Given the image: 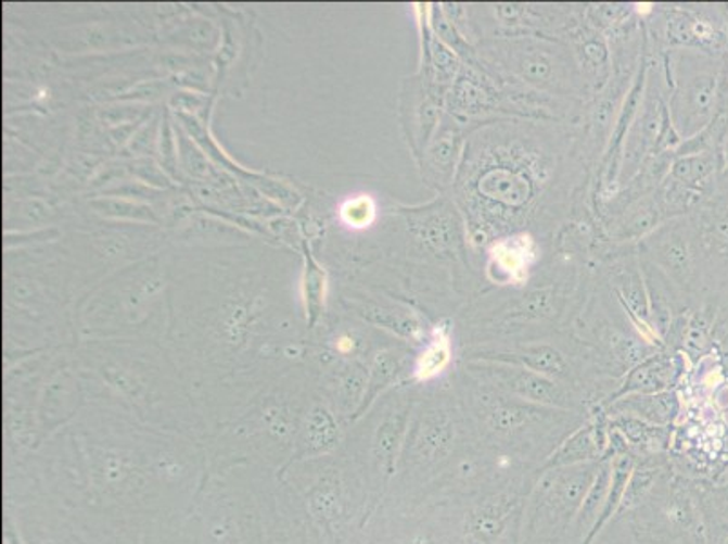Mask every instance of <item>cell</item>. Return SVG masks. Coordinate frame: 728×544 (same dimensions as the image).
I'll return each mask as SVG.
<instances>
[{"instance_id": "obj_3", "label": "cell", "mask_w": 728, "mask_h": 544, "mask_svg": "<svg viewBox=\"0 0 728 544\" xmlns=\"http://www.w3.org/2000/svg\"><path fill=\"white\" fill-rule=\"evenodd\" d=\"M486 357V362L505 363L513 367L533 370L537 375L548 376L551 380H562L570 376V365L564 354L548 343L519 346L511 352H497Z\"/></svg>"}, {"instance_id": "obj_23", "label": "cell", "mask_w": 728, "mask_h": 544, "mask_svg": "<svg viewBox=\"0 0 728 544\" xmlns=\"http://www.w3.org/2000/svg\"><path fill=\"white\" fill-rule=\"evenodd\" d=\"M582 53L586 56V61L591 64L592 67L602 66L605 59H608V51H605V46L598 40H587L584 48H582Z\"/></svg>"}, {"instance_id": "obj_16", "label": "cell", "mask_w": 728, "mask_h": 544, "mask_svg": "<svg viewBox=\"0 0 728 544\" xmlns=\"http://www.w3.org/2000/svg\"><path fill=\"white\" fill-rule=\"evenodd\" d=\"M457 154H459V135L454 131L443 132L432 151L433 165L440 173H449V170L454 169Z\"/></svg>"}, {"instance_id": "obj_21", "label": "cell", "mask_w": 728, "mask_h": 544, "mask_svg": "<svg viewBox=\"0 0 728 544\" xmlns=\"http://www.w3.org/2000/svg\"><path fill=\"white\" fill-rule=\"evenodd\" d=\"M708 170V164L703 159L681 160L674 165V176L681 181L700 180Z\"/></svg>"}, {"instance_id": "obj_18", "label": "cell", "mask_w": 728, "mask_h": 544, "mask_svg": "<svg viewBox=\"0 0 728 544\" xmlns=\"http://www.w3.org/2000/svg\"><path fill=\"white\" fill-rule=\"evenodd\" d=\"M654 483V473L651 470H636L630 476L627 489H625L624 499L620 503L618 510H627L633 506L640 505L641 501L646 499L647 492L651 490Z\"/></svg>"}, {"instance_id": "obj_20", "label": "cell", "mask_w": 728, "mask_h": 544, "mask_svg": "<svg viewBox=\"0 0 728 544\" xmlns=\"http://www.w3.org/2000/svg\"><path fill=\"white\" fill-rule=\"evenodd\" d=\"M660 258L663 264L667 265L668 269L676 270V273H684L689 264V249L687 243H684L681 238H668L667 242L663 243L660 249Z\"/></svg>"}, {"instance_id": "obj_7", "label": "cell", "mask_w": 728, "mask_h": 544, "mask_svg": "<svg viewBox=\"0 0 728 544\" xmlns=\"http://www.w3.org/2000/svg\"><path fill=\"white\" fill-rule=\"evenodd\" d=\"M481 193L510 207H521L532 197V184L506 169H494L481 178Z\"/></svg>"}, {"instance_id": "obj_5", "label": "cell", "mask_w": 728, "mask_h": 544, "mask_svg": "<svg viewBox=\"0 0 728 544\" xmlns=\"http://www.w3.org/2000/svg\"><path fill=\"white\" fill-rule=\"evenodd\" d=\"M515 495L499 494L482 501L468 516L465 530L470 537L478 544H495L506 532L513 506L516 505Z\"/></svg>"}, {"instance_id": "obj_4", "label": "cell", "mask_w": 728, "mask_h": 544, "mask_svg": "<svg viewBox=\"0 0 728 544\" xmlns=\"http://www.w3.org/2000/svg\"><path fill=\"white\" fill-rule=\"evenodd\" d=\"M455 421L446 410H433L422 419L416 434L417 459L421 463L444 461L454 454Z\"/></svg>"}, {"instance_id": "obj_6", "label": "cell", "mask_w": 728, "mask_h": 544, "mask_svg": "<svg viewBox=\"0 0 728 544\" xmlns=\"http://www.w3.org/2000/svg\"><path fill=\"white\" fill-rule=\"evenodd\" d=\"M605 440L598 434L595 427H582L578 432L571 435L570 440L560 445L559 451L549 457L546 468H564L584 465L587 461H595L602 456Z\"/></svg>"}, {"instance_id": "obj_10", "label": "cell", "mask_w": 728, "mask_h": 544, "mask_svg": "<svg viewBox=\"0 0 728 544\" xmlns=\"http://www.w3.org/2000/svg\"><path fill=\"white\" fill-rule=\"evenodd\" d=\"M515 69L527 83L546 86V84L554 83L557 62L548 51L529 48V50H521L516 53Z\"/></svg>"}, {"instance_id": "obj_27", "label": "cell", "mask_w": 728, "mask_h": 544, "mask_svg": "<svg viewBox=\"0 0 728 544\" xmlns=\"http://www.w3.org/2000/svg\"><path fill=\"white\" fill-rule=\"evenodd\" d=\"M716 543L717 544H728V527H727V524H725V527L719 528V532H717Z\"/></svg>"}, {"instance_id": "obj_12", "label": "cell", "mask_w": 728, "mask_h": 544, "mask_svg": "<svg viewBox=\"0 0 728 544\" xmlns=\"http://www.w3.org/2000/svg\"><path fill=\"white\" fill-rule=\"evenodd\" d=\"M378 218V204L370 194H357L345 200L340 207V220L354 231H362L373 226Z\"/></svg>"}, {"instance_id": "obj_25", "label": "cell", "mask_w": 728, "mask_h": 544, "mask_svg": "<svg viewBox=\"0 0 728 544\" xmlns=\"http://www.w3.org/2000/svg\"><path fill=\"white\" fill-rule=\"evenodd\" d=\"M500 17L505 18V21H513V18L519 17L521 15V8L519 7H500L499 10Z\"/></svg>"}, {"instance_id": "obj_19", "label": "cell", "mask_w": 728, "mask_h": 544, "mask_svg": "<svg viewBox=\"0 0 728 544\" xmlns=\"http://www.w3.org/2000/svg\"><path fill=\"white\" fill-rule=\"evenodd\" d=\"M714 78H698L694 86H690L689 93H687V102H689L690 111L694 115L705 113L711 107L712 99H714Z\"/></svg>"}, {"instance_id": "obj_8", "label": "cell", "mask_w": 728, "mask_h": 544, "mask_svg": "<svg viewBox=\"0 0 728 544\" xmlns=\"http://www.w3.org/2000/svg\"><path fill=\"white\" fill-rule=\"evenodd\" d=\"M673 380V365L665 357H652L641 363L630 372L625 380V387L620 391V396L625 392H641V394H656L665 391Z\"/></svg>"}, {"instance_id": "obj_17", "label": "cell", "mask_w": 728, "mask_h": 544, "mask_svg": "<svg viewBox=\"0 0 728 544\" xmlns=\"http://www.w3.org/2000/svg\"><path fill=\"white\" fill-rule=\"evenodd\" d=\"M526 249L516 245L513 242H502L495 248L494 258L499 265L500 270H505L508 275L513 278V276L522 275V267L526 264Z\"/></svg>"}, {"instance_id": "obj_11", "label": "cell", "mask_w": 728, "mask_h": 544, "mask_svg": "<svg viewBox=\"0 0 728 544\" xmlns=\"http://www.w3.org/2000/svg\"><path fill=\"white\" fill-rule=\"evenodd\" d=\"M451 362V345L446 330H437L435 338L430 341V345L422 351L417 359L416 376L417 380L427 381L437 378Z\"/></svg>"}, {"instance_id": "obj_2", "label": "cell", "mask_w": 728, "mask_h": 544, "mask_svg": "<svg viewBox=\"0 0 728 544\" xmlns=\"http://www.w3.org/2000/svg\"><path fill=\"white\" fill-rule=\"evenodd\" d=\"M549 407H540L519 397L508 396L505 392L482 394L478 400V416L488 432L495 435H510L535 423L538 419L551 416Z\"/></svg>"}, {"instance_id": "obj_1", "label": "cell", "mask_w": 728, "mask_h": 544, "mask_svg": "<svg viewBox=\"0 0 728 544\" xmlns=\"http://www.w3.org/2000/svg\"><path fill=\"white\" fill-rule=\"evenodd\" d=\"M471 370L481 378L482 383H489L508 396L519 397L540 407H576V400L570 391H565L564 387L548 376L537 375L533 370L494 362L471 365Z\"/></svg>"}, {"instance_id": "obj_15", "label": "cell", "mask_w": 728, "mask_h": 544, "mask_svg": "<svg viewBox=\"0 0 728 544\" xmlns=\"http://www.w3.org/2000/svg\"><path fill=\"white\" fill-rule=\"evenodd\" d=\"M422 237L432 248L446 251V249L455 248V243L459 242V227L455 224L454 216L448 213H438L426 222Z\"/></svg>"}, {"instance_id": "obj_22", "label": "cell", "mask_w": 728, "mask_h": 544, "mask_svg": "<svg viewBox=\"0 0 728 544\" xmlns=\"http://www.w3.org/2000/svg\"><path fill=\"white\" fill-rule=\"evenodd\" d=\"M433 56H435V64H437L438 73H443V75H454L455 69H457V56L454 55V51L438 42V45L435 46V50H433Z\"/></svg>"}, {"instance_id": "obj_26", "label": "cell", "mask_w": 728, "mask_h": 544, "mask_svg": "<svg viewBox=\"0 0 728 544\" xmlns=\"http://www.w3.org/2000/svg\"><path fill=\"white\" fill-rule=\"evenodd\" d=\"M337 349H340L341 352H348L354 349V341L350 340V338H341L340 341H337Z\"/></svg>"}, {"instance_id": "obj_14", "label": "cell", "mask_w": 728, "mask_h": 544, "mask_svg": "<svg viewBox=\"0 0 728 544\" xmlns=\"http://www.w3.org/2000/svg\"><path fill=\"white\" fill-rule=\"evenodd\" d=\"M454 104L457 110L475 115L488 105V93L475 78L460 75L454 88Z\"/></svg>"}, {"instance_id": "obj_9", "label": "cell", "mask_w": 728, "mask_h": 544, "mask_svg": "<svg viewBox=\"0 0 728 544\" xmlns=\"http://www.w3.org/2000/svg\"><path fill=\"white\" fill-rule=\"evenodd\" d=\"M633 472H635V461H633V457L629 454L618 456L611 463V484H609L608 499H605V505H603L602 514H600L597 522H595V527H592V532L587 535L586 544L591 543V539L609 521V517L618 511L620 503L624 499L625 489H627V483H629Z\"/></svg>"}, {"instance_id": "obj_24", "label": "cell", "mask_w": 728, "mask_h": 544, "mask_svg": "<svg viewBox=\"0 0 728 544\" xmlns=\"http://www.w3.org/2000/svg\"><path fill=\"white\" fill-rule=\"evenodd\" d=\"M652 211L654 210H643L641 211V213H638V215L635 216V220H633V224H630V227H633V229H635L636 232L646 231L647 227H651L652 222H654Z\"/></svg>"}, {"instance_id": "obj_13", "label": "cell", "mask_w": 728, "mask_h": 544, "mask_svg": "<svg viewBox=\"0 0 728 544\" xmlns=\"http://www.w3.org/2000/svg\"><path fill=\"white\" fill-rule=\"evenodd\" d=\"M670 400H673L670 394H654V396L629 397L622 405L640 418L651 419L654 423H667L668 419L673 418Z\"/></svg>"}]
</instances>
